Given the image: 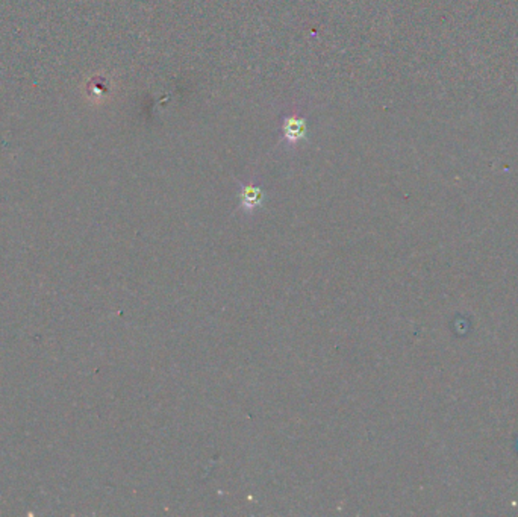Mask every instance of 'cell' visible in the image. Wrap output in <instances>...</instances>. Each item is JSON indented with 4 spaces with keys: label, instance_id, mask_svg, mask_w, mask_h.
Segmentation results:
<instances>
[{
    "label": "cell",
    "instance_id": "7a4b0ae2",
    "mask_svg": "<svg viewBox=\"0 0 518 517\" xmlns=\"http://www.w3.org/2000/svg\"><path fill=\"white\" fill-rule=\"evenodd\" d=\"M240 201L243 210L247 213H252L259 206L263 205L264 201V191L259 185L253 184H241V193H240Z\"/></svg>",
    "mask_w": 518,
    "mask_h": 517
},
{
    "label": "cell",
    "instance_id": "6da1fadb",
    "mask_svg": "<svg viewBox=\"0 0 518 517\" xmlns=\"http://www.w3.org/2000/svg\"><path fill=\"white\" fill-rule=\"evenodd\" d=\"M308 136V120L299 111L287 114L281 125V138L287 146H297Z\"/></svg>",
    "mask_w": 518,
    "mask_h": 517
}]
</instances>
